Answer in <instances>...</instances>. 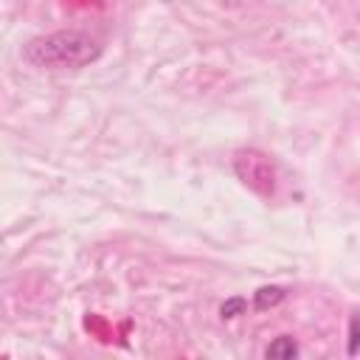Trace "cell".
<instances>
[{
    "label": "cell",
    "instance_id": "3",
    "mask_svg": "<svg viewBox=\"0 0 360 360\" xmlns=\"http://www.w3.org/2000/svg\"><path fill=\"white\" fill-rule=\"evenodd\" d=\"M287 295H290V290H287V287H278V284L259 287V290L253 292V309H259V312L273 309V307H278V304H281Z\"/></svg>",
    "mask_w": 360,
    "mask_h": 360
},
{
    "label": "cell",
    "instance_id": "5",
    "mask_svg": "<svg viewBox=\"0 0 360 360\" xmlns=\"http://www.w3.org/2000/svg\"><path fill=\"white\" fill-rule=\"evenodd\" d=\"M245 309H248V298L233 295V298H228V301L219 307V315H222V321H233V318L245 315Z\"/></svg>",
    "mask_w": 360,
    "mask_h": 360
},
{
    "label": "cell",
    "instance_id": "2",
    "mask_svg": "<svg viewBox=\"0 0 360 360\" xmlns=\"http://www.w3.org/2000/svg\"><path fill=\"white\" fill-rule=\"evenodd\" d=\"M233 172L259 197H273V191H276V166L270 163L267 155H262L256 149H242V152L233 155Z\"/></svg>",
    "mask_w": 360,
    "mask_h": 360
},
{
    "label": "cell",
    "instance_id": "6",
    "mask_svg": "<svg viewBox=\"0 0 360 360\" xmlns=\"http://www.w3.org/2000/svg\"><path fill=\"white\" fill-rule=\"evenodd\" d=\"M357 329H360L357 315H352V318H349V332H346V354H349V357L357 354Z\"/></svg>",
    "mask_w": 360,
    "mask_h": 360
},
{
    "label": "cell",
    "instance_id": "4",
    "mask_svg": "<svg viewBox=\"0 0 360 360\" xmlns=\"http://www.w3.org/2000/svg\"><path fill=\"white\" fill-rule=\"evenodd\" d=\"M298 352L301 349L290 335H278L276 340H270L264 346V357L267 360H292V357H298Z\"/></svg>",
    "mask_w": 360,
    "mask_h": 360
},
{
    "label": "cell",
    "instance_id": "1",
    "mask_svg": "<svg viewBox=\"0 0 360 360\" xmlns=\"http://www.w3.org/2000/svg\"><path fill=\"white\" fill-rule=\"evenodd\" d=\"M22 62L37 70H82L101 59L104 45L87 31H51L37 34L22 45Z\"/></svg>",
    "mask_w": 360,
    "mask_h": 360
}]
</instances>
